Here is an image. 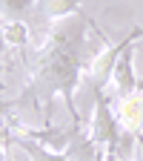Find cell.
Segmentation results:
<instances>
[{"instance_id":"cell-1","label":"cell","mask_w":143,"mask_h":161,"mask_svg":"<svg viewBox=\"0 0 143 161\" xmlns=\"http://www.w3.org/2000/svg\"><path fill=\"white\" fill-rule=\"evenodd\" d=\"M109 43V35L100 32V26L86 12H77L54 23L43 43H37L20 60L29 69V84L20 89L14 101H6V107H32L43 115V127H49L54 98H63L72 121L80 124L74 92L83 84L89 60Z\"/></svg>"},{"instance_id":"cell-2","label":"cell","mask_w":143,"mask_h":161,"mask_svg":"<svg viewBox=\"0 0 143 161\" xmlns=\"http://www.w3.org/2000/svg\"><path fill=\"white\" fill-rule=\"evenodd\" d=\"M120 130L123 127H120L106 92H94V115H92V124H89V141L97 144L100 150H106L109 161H115L120 153Z\"/></svg>"},{"instance_id":"cell-3","label":"cell","mask_w":143,"mask_h":161,"mask_svg":"<svg viewBox=\"0 0 143 161\" xmlns=\"http://www.w3.org/2000/svg\"><path fill=\"white\" fill-rule=\"evenodd\" d=\"M143 37V26L132 29L120 43H109L103 46L92 60H89V66H86V75H83V84L92 86V92H103L106 84H112V75H115V66H117V58L123 55V49L129 43H137V40Z\"/></svg>"},{"instance_id":"cell-4","label":"cell","mask_w":143,"mask_h":161,"mask_svg":"<svg viewBox=\"0 0 143 161\" xmlns=\"http://www.w3.org/2000/svg\"><path fill=\"white\" fill-rule=\"evenodd\" d=\"M115 115L132 138L143 135V86L115 101Z\"/></svg>"},{"instance_id":"cell-5","label":"cell","mask_w":143,"mask_h":161,"mask_svg":"<svg viewBox=\"0 0 143 161\" xmlns=\"http://www.w3.org/2000/svg\"><path fill=\"white\" fill-rule=\"evenodd\" d=\"M135 43H129L123 49V55L117 58V66H115V75H112V98H123L135 89H140V80L135 75Z\"/></svg>"},{"instance_id":"cell-6","label":"cell","mask_w":143,"mask_h":161,"mask_svg":"<svg viewBox=\"0 0 143 161\" xmlns=\"http://www.w3.org/2000/svg\"><path fill=\"white\" fill-rule=\"evenodd\" d=\"M3 130L9 132L12 144H14L17 150H23V153H26V158H29V161H69V150H52V147L40 144V141H34V138H29V135L12 132L6 124H3Z\"/></svg>"},{"instance_id":"cell-7","label":"cell","mask_w":143,"mask_h":161,"mask_svg":"<svg viewBox=\"0 0 143 161\" xmlns=\"http://www.w3.org/2000/svg\"><path fill=\"white\" fill-rule=\"evenodd\" d=\"M29 23L26 20H6L3 17V43H6V58L17 52V60H23L29 55Z\"/></svg>"},{"instance_id":"cell-8","label":"cell","mask_w":143,"mask_h":161,"mask_svg":"<svg viewBox=\"0 0 143 161\" xmlns=\"http://www.w3.org/2000/svg\"><path fill=\"white\" fill-rule=\"evenodd\" d=\"M83 3L86 0H37L34 14H40L43 20H66L77 12H83L80 9Z\"/></svg>"},{"instance_id":"cell-9","label":"cell","mask_w":143,"mask_h":161,"mask_svg":"<svg viewBox=\"0 0 143 161\" xmlns=\"http://www.w3.org/2000/svg\"><path fill=\"white\" fill-rule=\"evenodd\" d=\"M106 150H100L97 144H92L89 135H83L80 141L69 147V161H106Z\"/></svg>"},{"instance_id":"cell-10","label":"cell","mask_w":143,"mask_h":161,"mask_svg":"<svg viewBox=\"0 0 143 161\" xmlns=\"http://www.w3.org/2000/svg\"><path fill=\"white\" fill-rule=\"evenodd\" d=\"M37 6V0H3V17L6 20H26Z\"/></svg>"},{"instance_id":"cell-11","label":"cell","mask_w":143,"mask_h":161,"mask_svg":"<svg viewBox=\"0 0 143 161\" xmlns=\"http://www.w3.org/2000/svg\"><path fill=\"white\" fill-rule=\"evenodd\" d=\"M9 147H12V138L3 132V161H12V155H9Z\"/></svg>"},{"instance_id":"cell-12","label":"cell","mask_w":143,"mask_h":161,"mask_svg":"<svg viewBox=\"0 0 143 161\" xmlns=\"http://www.w3.org/2000/svg\"><path fill=\"white\" fill-rule=\"evenodd\" d=\"M135 141H137V150H140V155H132V158H126V161H143V135H137ZM117 161H120V158H117Z\"/></svg>"},{"instance_id":"cell-13","label":"cell","mask_w":143,"mask_h":161,"mask_svg":"<svg viewBox=\"0 0 143 161\" xmlns=\"http://www.w3.org/2000/svg\"><path fill=\"white\" fill-rule=\"evenodd\" d=\"M140 86H143V84H140Z\"/></svg>"}]
</instances>
